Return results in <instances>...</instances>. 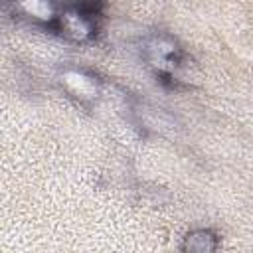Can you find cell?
I'll list each match as a JSON object with an SVG mask.
<instances>
[{
  "label": "cell",
  "instance_id": "6da1fadb",
  "mask_svg": "<svg viewBox=\"0 0 253 253\" xmlns=\"http://www.w3.org/2000/svg\"><path fill=\"white\" fill-rule=\"evenodd\" d=\"M215 247H217L215 235L208 229H196L188 233L182 245L184 251H194V253H208V251H213Z\"/></svg>",
  "mask_w": 253,
  "mask_h": 253
}]
</instances>
